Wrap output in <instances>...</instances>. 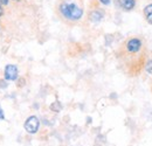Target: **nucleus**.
Listing matches in <instances>:
<instances>
[{"label": "nucleus", "instance_id": "obj_1", "mask_svg": "<svg viewBox=\"0 0 152 146\" xmlns=\"http://www.w3.org/2000/svg\"><path fill=\"white\" fill-rule=\"evenodd\" d=\"M57 11L62 18L67 21H70V22L80 21L84 13L82 7H80L74 1H69V0L61 1L57 6Z\"/></svg>", "mask_w": 152, "mask_h": 146}, {"label": "nucleus", "instance_id": "obj_2", "mask_svg": "<svg viewBox=\"0 0 152 146\" xmlns=\"http://www.w3.org/2000/svg\"><path fill=\"white\" fill-rule=\"evenodd\" d=\"M125 50L129 55H143V49H144V43H143V40L140 37L133 36L130 37L125 45Z\"/></svg>", "mask_w": 152, "mask_h": 146}, {"label": "nucleus", "instance_id": "obj_3", "mask_svg": "<svg viewBox=\"0 0 152 146\" xmlns=\"http://www.w3.org/2000/svg\"><path fill=\"white\" fill-rule=\"evenodd\" d=\"M39 128H40V120L37 116H31L26 119L25 122V130L31 133V134H34L39 131Z\"/></svg>", "mask_w": 152, "mask_h": 146}, {"label": "nucleus", "instance_id": "obj_4", "mask_svg": "<svg viewBox=\"0 0 152 146\" xmlns=\"http://www.w3.org/2000/svg\"><path fill=\"white\" fill-rule=\"evenodd\" d=\"M4 77L7 81H17L19 77V70L15 64H7L4 70Z\"/></svg>", "mask_w": 152, "mask_h": 146}, {"label": "nucleus", "instance_id": "obj_5", "mask_svg": "<svg viewBox=\"0 0 152 146\" xmlns=\"http://www.w3.org/2000/svg\"><path fill=\"white\" fill-rule=\"evenodd\" d=\"M104 18V12L101 9V8H96V9H93L90 11L89 13V21L94 22V23H98L101 22Z\"/></svg>", "mask_w": 152, "mask_h": 146}, {"label": "nucleus", "instance_id": "obj_6", "mask_svg": "<svg viewBox=\"0 0 152 146\" xmlns=\"http://www.w3.org/2000/svg\"><path fill=\"white\" fill-rule=\"evenodd\" d=\"M118 6L124 11H132L136 7V0H119Z\"/></svg>", "mask_w": 152, "mask_h": 146}, {"label": "nucleus", "instance_id": "obj_7", "mask_svg": "<svg viewBox=\"0 0 152 146\" xmlns=\"http://www.w3.org/2000/svg\"><path fill=\"white\" fill-rule=\"evenodd\" d=\"M143 13H144V15H145L146 22L152 25V4H149V5H146V6L144 7Z\"/></svg>", "mask_w": 152, "mask_h": 146}, {"label": "nucleus", "instance_id": "obj_8", "mask_svg": "<svg viewBox=\"0 0 152 146\" xmlns=\"http://www.w3.org/2000/svg\"><path fill=\"white\" fill-rule=\"evenodd\" d=\"M62 109V105H61V103L56 101V102H54V103H52V105H50V110L52 111H54V112H60Z\"/></svg>", "mask_w": 152, "mask_h": 146}, {"label": "nucleus", "instance_id": "obj_9", "mask_svg": "<svg viewBox=\"0 0 152 146\" xmlns=\"http://www.w3.org/2000/svg\"><path fill=\"white\" fill-rule=\"evenodd\" d=\"M144 69L149 75H152V60H148L144 63Z\"/></svg>", "mask_w": 152, "mask_h": 146}, {"label": "nucleus", "instance_id": "obj_10", "mask_svg": "<svg viewBox=\"0 0 152 146\" xmlns=\"http://www.w3.org/2000/svg\"><path fill=\"white\" fill-rule=\"evenodd\" d=\"M99 2L102 5H104V6H109L111 4V0H99Z\"/></svg>", "mask_w": 152, "mask_h": 146}, {"label": "nucleus", "instance_id": "obj_11", "mask_svg": "<svg viewBox=\"0 0 152 146\" xmlns=\"http://www.w3.org/2000/svg\"><path fill=\"white\" fill-rule=\"evenodd\" d=\"M2 119H5V115H4V111L0 107V120H2Z\"/></svg>", "mask_w": 152, "mask_h": 146}, {"label": "nucleus", "instance_id": "obj_12", "mask_svg": "<svg viewBox=\"0 0 152 146\" xmlns=\"http://www.w3.org/2000/svg\"><path fill=\"white\" fill-rule=\"evenodd\" d=\"M0 87L1 88H7V83L5 81H0Z\"/></svg>", "mask_w": 152, "mask_h": 146}, {"label": "nucleus", "instance_id": "obj_13", "mask_svg": "<svg viewBox=\"0 0 152 146\" xmlns=\"http://www.w3.org/2000/svg\"><path fill=\"white\" fill-rule=\"evenodd\" d=\"M8 2H10V0H0V5H8Z\"/></svg>", "mask_w": 152, "mask_h": 146}, {"label": "nucleus", "instance_id": "obj_14", "mask_svg": "<svg viewBox=\"0 0 152 146\" xmlns=\"http://www.w3.org/2000/svg\"><path fill=\"white\" fill-rule=\"evenodd\" d=\"M2 14H4V9H2V6L0 5V17H2Z\"/></svg>", "mask_w": 152, "mask_h": 146}, {"label": "nucleus", "instance_id": "obj_15", "mask_svg": "<svg viewBox=\"0 0 152 146\" xmlns=\"http://www.w3.org/2000/svg\"><path fill=\"white\" fill-rule=\"evenodd\" d=\"M15 1H20V0H15Z\"/></svg>", "mask_w": 152, "mask_h": 146}]
</instances>
